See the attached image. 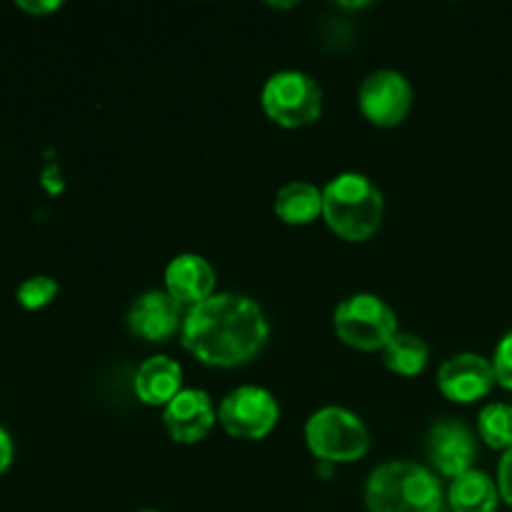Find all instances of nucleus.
Returning <instances> with one entry per match:
<instances>
[{"instance_id":"6e6552de","label":"nucleus","mask_w":512,"mask_h":512,"mask_svg":"<svg viewBox=\"0 0 512 512\" xmlns=\"http://www.w3.org/2000/svg\"><path fill=\"white\" fill-rule=\"evenodd\" d=\"M358 108L370 125L395 128L413 110V85L398 70H373L358 88Z\"/></svg>"},{"instance_id":"b1692460","label":"nucleus","mask_w":512,"mask_h":512,"mask_svg":"<svg viewBox=\"0 0 512 512\" xmlns=\"http://www.w3.org/2000/svg\"><path fill=\"white\" fill-rule=\"evenodd\" d=\"M13 455H15L13 438H10L8 430L0 425V475H3L10 465H13Z\"/></svg>"},{"instance_id":"9b49d317","label":"nucleus","mask_w":512,"mask_h":512,"mask_svg":"<svg viewBox=\"0 0 512 512\" xmlns=\"http://www.w3.org/2000/svg\"><path fill=\"white\" fill-rule=\"evenodd\" d=\"M215 423H218V410L205 390L183 388L163 408L165 433L180 445H195L205 440Z\"/></svg>"},{"instance_id":"1a4fd4ad","label":"nucleus","mask_w":512,"mask_h":512,"mask_svg":"<svg viewBox=\"0 0 512 512\" xmlns=\"http://www.w3.org/2000/svg\"><path fill=\"white\" fill-rule=\"evenodd\" d=\"M425 450L433 468L450 480L473 470V463L478 460V440L473 430L458 418H443L433 423L425 438Z\"/></svg>"},{"instance_id":"a878e982","label":"nucleus","mask_w":512,"mask_h":512,"mask_svg":"<svg viewBox=\"0 0 512 512\" xmlns=\"http://www.w3.org/2000/svg\"><path fill=\"white\" fill-rule=\"evenodd\" d=\"M135 512H160V510H150V508H145V510H135Z\"/></svg>"},{"instance_id":"aec40b11","label":"nucleus","mask_w":512,"mask_h":512,"mask_svg":"<svg viewBox=\"0 0 512 512\" xmlns=\"http://www.w3.org/2000/svg\"><path fill=\"white\" fill-rule=\"evenodd\" d=\"M493 370L495 378H498L500 388L510 390L512 393V330L500 338L498 348L493 353Z\"/></svg>"},{"instance_id":"f3484780","label":"nucleus","mask_w":512,"mask_h":512,"mask_svg":"<svg viewBox=\"0 0 512 512\" xmlns=\"http://www.w3.org/2000/svg\"><path fill=\"white\" fill-rule=\"evenodd\" d=\"M430 348L420 335L415 333H398L383 350L385 368L393 370L395 375L403 378H415L428 368Z\"/></svg>"},{"instance_id":"f8f14e48","label":"nucleus","mask_w":512,"mask_h":512,"mask_svg":"<svg viewBox=\"0 0 512 512\" xmlns=\"http://www.w3.org/2000/svg\"><path fill=\"white\" fill-rule=\"evenodd\" d=\"M185 308L175 303L165 290H148L138 295L128 310V328L145 343H165L180 333Z\"/></svg>"},{"instance_id":"39448f33","label":"nucleus","mask_w":512,"mask_h":512,"mask_svg":"<svg viewBox=\"0 0 512 512\" xmlns=\"http://www.w3.org/2000/svg\"><path fill=\"white\" fill-rule=\"evenodd\" d=\"M333 328L348 348L363 353L385 350V345L400 333L395 310L373 293H355L345 298L335 308Z\"/></svg>"},{"instance_id":"423d86ee","label":"nucleus","mask_w":512,"mask_h":512,"mask_svg":"<svg viewBox=\"0 0 512 512\" xmlns=\"http://www.w3.org/2000/svg\"><path fill=\"white\" fill-rule=\"evenodd\" d=\"M260 105L275 125L298 130L323 115V88L303 70H280L265 80Z\"/></svg>"},{"instance_id":"4468645a","label":"nucleus","mask_w":512,"mask_h":512,"mask_svg":"<svg viewBox=\"0 0 512 512\" xmlns=\"http://www.w3.org/2000/svg\"><path fill=\"white\" fill-rule=\"evenodd\" d=\"M133 390L140 403L165 408L183 390V368L168 355H153L135 373Z\"/></svg>"},{"instance_id":"6ab92c4d","label":"nucleus","mask_w":512,"mask_h":512,"mask_svg":"<svg viewBox=\"0 0 512 512\" xmlns=\"http://www.w3.org/2000/svg\"><path fill=\"white\" fill-rule=\"evenodd\" d=\"M58 293L60 288L55 278H50V275H30V278H25L23 283L18 285L15 300H18V305L23 310L35 313V310L48 308V305L58 298Z\"/></svg>"},{"instance_id":"412c9836","label":"nucleus","mask_w":512,"mask_h":512,"mask_svg":"<svg viewBox=\"0 0 512 512\" xmlns=\"http://www.w3.org/2000/svg\"><path fill=\"white\" fill-rule=\"evenodd\" d=\"M40 185L48 195H60L65 190L63 173H60V165L55 158H48L43 165V173H40Z\"/></svg>"},{"instance_id":"a211bd4d","label":"nucleus","mask_w":512,"mask_h":512,"mask_svg":"<svg viewBox=\"0 0 512 512\" xmlns=\"http://www.w3.org/2000/svg\"><path fill=\"white\" fill-rule=\"evenodd\" d=\"M478 433L488 448L510 450L512 448V405L490 403L478 415Z\"/></svg>"},{"instance_id":"f03ea898","label":"nucleus","mask_w":512,"mask_h":512,"mask_svg":"<svg viewBox=\"0 0 512 512\" xmlns=\"http://www.w3.org/2000/svg\"><path fill=\"white\" fill-rule=\"evenodd\" d=\"M445 500L438 475L413 460H388L365 483L370 512H443Z\"/></svg>"},{"instance_id":"20e7f679","label":"nucleus","mask_w":512,"mask_h":512,"mask_svg":"<svg viewBox=\"0 0 512 512\" xmlns=\"http://www.w3.org/2000/svg\"><path fill=\"white\" fill-rule=\"evenodd\" d=\"M305 445L315 460L333 465L358 463L370 450V433L348 408L328 405L315 410L305 423Z\"/></svg>"},{"instance_id":"ddd939ff","label":"nucleus","mask_w":512,"mask_h":512,"mask_svg":"<svg viewBox=\"0 0 512 512\" xmlns=\"http://www.w3.org/2000/svg\"><path fill=\"white\" fill-rule=\"evenodd\" d=\"M215 270L203 255L180 253L165 268V293L185 310L205 303L215 295Z\"/></svg>"},{"instance_id":"f257e3e1","label":"nucleus","mask_w":512,"mask_h":512,"mask_svg":"<svg viewBox=\"0 0 512 512\" xmlns=\"http://www.w3.org/2000/svg\"><path fill=\"white\" fill-rule=\"evenodd\" d=\"M270 338L263 308L240 293H215L185 310L180 343L210 368H238L253 360Z\"/></svg>"},{"instance_id":"2eb2a0df","label":"nucleus","mask_w":512,"mask_h":512,"mask_svg":"<svg viewBox=\"0 0 512 512\" xmlns=\"http://www.w3.org/2000/svg\"><path fill=\"white\" fill-rule=\"evenodd\" d=\"M448 505L453 512H498V483L483 470H468L460 478L450 480Z\"/></svg>"},{"instance_id":"0eeeda50","label":"nucleus","mask_w":512,"mask_h":512,"mask_svg":"<svg viewBox=\"0 0 512 512\" xmlns=\"http://www.w3.org/2000/svg\"><path fill=\"white\" fill-rule=\"evenodd\" d=\"M280 420V405L270 390L240 385L218 405V423L235 440H263Z\"/></svg>"},{"instance_id":"5701e85b","label":"nucleus","mask_w":512,"mask_h":512,"mask_svg":"<svg viewBox=\"0 0 512 512\" xmlns=\"http://www.w3.org/2000/svg\"><path fill=\"white\" fill-rule=\"evenodd\" d=\"M18 5L20 10H23V13H28V15H50V13H55V10H60L63 8V3H60V0H18Z\"/></svg>"},{"instance_id":"7ed1b4c3","label":"nucleus","mask_w":512,"mask_h":512,"mask_svg":"<svg viewBox=\"0 0 512 512\" xmlns=\"http://www.w3.org/2000/svg\"><path fill=\"white\" fill-rule=\"evenodd\" d=\"M385 200L363 173H340L323 188V220L338 238L365 243L380 230Z\"/></svg>"},{"instance_id":"9d476101","label":"nucleus","mask_w":512,"mask_h":512,"mask_svg":"<svg viewBox=\"0 0 512 512\" xmlns=\"http://www.w3.org/2000/svg\"><path fill=\"white\" fill-rule=\"evenodd\" d=\"M498 385L493 360L478 353H458L445 360L438 370V390L458 405L483 400Z\"/></svg>"},{"instance_id":"dca6fc26","label":"nucleus","mask_w":512,"mask_h":512,"mask_svg":"<svg viewBox=\"0 0 512 512\" xmlns=\"http://www.w3.org/2000/svg\"><path fill=\"white\" fill-rule=\"evenodd\" d=\"M273 210L285 225H310L323 218V190L305 180H293L275 193Z\"/></svg>"},{"instance_id":"4be33fe9","label":"nucleus","mask_w":512,"mask_h":512,"mask_svg":"<svg viewBox=\"0 0 512 512\" xmlns=\"http://www.w3.org/2000/svg\"><path fill=\"white\" fill-rule=\"evenodd\" d=\"M498 490L500 500L512 508V448L505 450L503 458H500L498 463Z\"/></svg>"},{"instance_id":"393cba45","label":"nucleus","mask_w":512,"mask_h":512,"mask_svg":"<svg viewBox=\"0 0 512 512\" xmlns=\"http://www.w3.org/2000/svg\"><path fill=\"white\" fill-rule=\"evenodd\" d=\"M333 470H335V465L323 463V460H318V465H315V473L323 475V478H333Z\"/></svg>"}]
</instances>
